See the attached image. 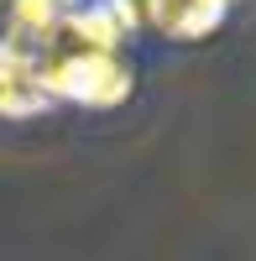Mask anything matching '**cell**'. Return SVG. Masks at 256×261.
I'll return each mask as SVG.
<instances>
[{
    "label": "cell",
    "instance_id": "obj_3",
    "mask_svg": "<svg viewBox=\"0 0 256 261\" xmlns=\"http://www.w3.org/2000/svg\"><path fill=\"white\" fill-rule=\"evenodd\" d=\"M68 21V0H11V32L32 42H53Z\"/></svg>",
    "mask_w": 256,
    "mask_h": 261
},
{
    "label": "cell",
    "instance_id": "obj_1",
    "mask_svg": "<svg viewBox=\"0 0 256 261\" xmlns=\"http://www.w3.org/2000/svg\"><path fill=\"white\" fill-rule=\"evenodd\" d=\"M42 79L53 99H68L79 110H120L136 89V68L120 47H94V42L53 37L42 53Z\"/></svg>",
    "mask_w": 256,
    "mask_h": 261
},
{
    "label": "cell",
    "instance_id": "obj_2",
    "mask_svg": "<svg viewBox=\"0 0 256 261\" xmlns=\"http://www.w3.org/2000/svg\"><path fill=\"white\" fill-rule=\"evenodd\" d=\"M236 0H146V27L173 37V42H199L230 16Z\"/></svg>",
    "mask_w": 256,
    "mask_h": 261
}]
</instances>
